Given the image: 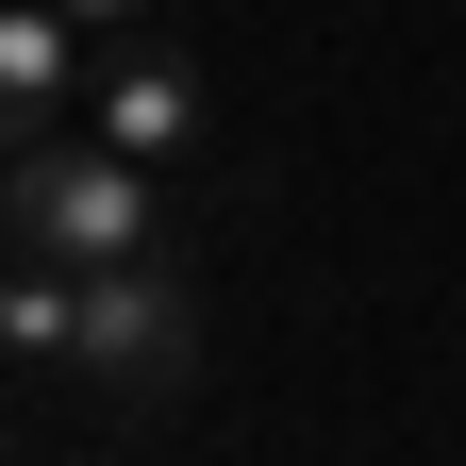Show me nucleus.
<instances>
[{
  "mask_svg": "<svg viewBox=\"0 0 466 466\" xmlns=\"http://www.w3.org/2000/svg\"><path fill=\"white\" fill-rule=\"evenodd\" d=\"M0 350H17V317H0Z\"/></svg>",
  "mask_w": 466,
  "mask_h": 466,
  "instance_id": "6",
  "label": "nucleus"
},
{
  "mask_svg": "<svg viewBox=\"0 0 466 466\" xmlns=\"http://www.w3.org/2000/svg\"><path fill=\"white\" fill-rule=\"evenodd\" d=\"M67 17H84L100 50H134V34H150V0H67Z\"/></svg>",
  "mask_w": 466,
  "mask_h": 466,
  "instance_id": "5",
  "label": "nucleus"
},
{
  "mask_svg": "<svg viewBox=\"0 0 466 466\" xmlns=\"http://www.w3.org/2000/svg\"><path fill=\"white\" fill-rule=\"evenodd\" d=\"M67 367L100 400H184L200 383V300H184V267L134 250V267H84V350Z\"/></svg>",
  "mask_w": 466,
  "mask_h": 466,
  "instance_id": "2",
  "label": "nucleus"
},
{
  "mask_svg": "<svg viewBox=\"0 0 466 466\" xmlns=\"http://www.w3.org/2000/svg\"><path fill=\"white\" fill-rule=\"evenodd\" d=\"M84 134L100 150H134V167H167V150H200V67L167 34H134V50H100V84H84Z\"/></svg>",
  "mask_w": 466,
  "mask_h": 466,
  "instance_id": "4",
  "label": "nucleus"
},
{
  "mask_svg": "<svg viewBox=\"0 0 466 466\" xmlns=\"http://www.w3.org/2000/svg\"><path fill=\"white\" fill-rule=\"evenodd\" d=\"M0 250H34V267H134V250H167V200H150L134 150L34 134V150H0Z\"/></svg>",
  "mask_w": 466,
  "mask_h": 466,
  "instance_id": "1",
  "label": "nucleus"
},
{
  "mask_svg": "<svg viewBox=\"0 0 466 466\" xmlns=\"http://www.w3.org/2000/svg\"><path fill=\"white\" fill-rule=\"evenodd\" d=\"M100 84V34L67 17V0H0V150H34V134H67Z\"/></svg>",
  "mask_w": 466,
  "mask_h": 466,
  "instance_id": "3",
  "label": "nucleus"
}]
</instances>
